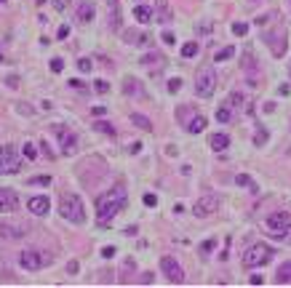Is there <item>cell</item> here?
Masks as SVG:
<instances>
[{"mask_svg":"<svg viewBox=\"0 0 291 288\" xmlns=\"http://www.w3.org/2000/svg\"><path fill=\"white\" fill-rule=\"evenodd\" d=\"M174 40H176V38H174L171 32H163V43H168V45H174Z\"/></svg>","mask_w":291,"mask_h":288,"instance_id":"f6af8a7d","label":"cell"},{"mask_svg":"<svg viewBox=\"0 0 291 288\" xmlns=\"http://www.w3.org/2000/svg\"><path fill=\"white\" fill-rule=\"evenodd\" d=\"M0 3H6V0H0Z\"/></svg>","mask_w":291,"mask_h":288,"instance_id":"f907efd6","label":"cell"},{"mask_svg":"<svg viewBox=\"0 0 291 288\" xmlns=\"http://www.w3.org/2000/svg\"><path fill=\"white\" fill-rule=\"evenodd\" d=\"M161 269H163V275H166L171 283H182V280H184V269L179 267V262H174L171 256H163V259H161Z\"/></svg>","mask_w":291,"mask_h":288,"instance_id":"30bf717a","label":"cell"},{"mask_svg":"<svg viewBox=\"0 0 291 288\" xmlns=\"http://www.w3.org/2000/svg\"><path fill=\"white\" fill-rule=\"evenodd\" d=\"M56 35H59V40L70 38V27H67V24H62V27H59V32H56Z\"/></svg>","mask_w":291,"mask_h":288,"instance_id":"ab89813d","label":"cell"},{"mask_svg":"<svg viewBox=\"0 0 291 288\" xmlns=\"http://www.w3.org/2000/svg\"><path fill=\"white\" fill-rule=\"evenodd\" d=\"M131 123H134L136 128H142V131H153V120L139 115V112H131Z\"/></svg>","mask_w":291,"mask_h":288,"instance_id":"ac0fdd59","label":"cell"},{"mask_svg":"<svg viewBox=\"0 0 291 288\" xmlns=\"http://www.w3.org/2000/svg\"><path fill=\"white\" fill-rule=\"evenodd\" d=\"M126 200H128V192H126L123 184H118V187H112L110 192L99 195L96 198V221H99V227H107L110 221L123 211Z\"/></svg>","mask_w":291,"mask_h":288,"instance_id":"6da1fadb","label":"cell"},{"mask_svg":"<svg viewBox=\"0 0 291 288\" xmlns=\"http://www.w3.org/2000/svg\"><path fill=\"white\" fill-rule=\"evenodd\" d=\"M158 22H168V3L166 0H161V19Z\"/></svg>","mask_w":291,"mask_h":288,"instance_id":"74e56055","label":"cell"},{"mask_svg":"<svg viewBox=\"0 0 291 288\" xmlns=\"http://www.w3.org/2000/svg\"><path fill=\"white\" fill-rule=\"evenodd\" d=\"M155 62H161V56H158V53H147V56L142 59V64H144V67H153Z\"/></svg>","mask_w":291,"mask_h":288,"instance_id":"d6a6232c","label":"cell"},{"mask_svg":"<svg viewBox=\"0 0 291 288\" xmlns=\"http://www.w3.org/2000/svg\"><path fill=\"white\" fill-rule=\"evenodd\" d=\"M19 264H22L24 269H30V272H37V269L45 267V256L40 254V251H24V254L19 256Z\"/></svg>","mask_w":291,"mask_h":288,"instance_id":"9c48e42d","label":"cell"},{"mask_svg":"<svg viewBox=\"0 0 291 288\" xmlns=\"http://www.w3.org/2000/svg\"><path fill=\"white\" fill-rule=\"evenodd\" d=\"M24 157H27V160H35V157H37V150H35V144H30V142L24 144Z\"/></svg>","mask_w":291,"mask_h":288,"instance_id":"4316f807","label":"cell"},{"mask_svg":"<svg viewBox=\"0 0 291 288\" xmlns=\"http://www.w3.org/2000/svg\"><path fill=\"white\" fill-rule=\"evenodd\" d=\"M19 206V198H16V192L14 190H0V213H8V211H16Z\"/></svg>","mask_w":291,"mask_h":288,"instance_id":"4fadbf2b","label":"cell"},{"mask_svg":"<svg viewBox=\"0 0 291 288\" xmlns=\"http://www.w3.org/2000/svg\"><path fill=\"white\" fill-rule=\"evenodd\" d=\"M198 43H184L182 45V56H187V59H192V56H198Z\"/></svg>","mask_w":291,"mask_h":288,"instance_id":"d4e9b609","label":"cell"},{"mask_svg":"<svg viewBox=\"0 0 291 288\" xmlns=\"http://www.w3.org/2000/svg\"><path fill=\"white\" fill-rule=\"evenodd\" d=\"M219 208V200L214 198V195H203V198H198L195 200V206H192V213L198 219H206V216H211L214 211Z\"/></svg>","mask_w":291,"mask_h":288,"instance_id":"ba28073f","label":"cell"},{"mask_svg":"<svg viewBox=\"0 0 291 288\" xmlns=\"http://www.w3.org/2000/svg\"><path fill=\"white\" fill-rule=\"evenodd\" d=\"M217 120H219V123H230V120H232V109H230V104H222V107L217 109Z\"/></svg>","mask_w":291,"mask_h":288,"instance_id":"7402d4cb","label":"cell"},{"mask_svg":"<svg viewBox=\"0 0 291 288\" xmlns=\"http://www.w3.org/2000/svg\"><path fill=\"white\" fill-rule=\"evenodd\" d=\"M0 235H6V238H22V229L11 227V224H3V221H0Z\"/></svg>","mask_w":291,"mask_h":288,"instance_id":"44dd1931","label":"cell"},{"mask_svg":"<svg viewBox=\"0 0 291 288\" xmlns=\"http://www.w3.org/2000/svg\"><path fill=\"white\" fill-rule=\"evenodd\" d=\"M273 254H275V251L270 248L267 243H254L246 254H243V267H249V269L265 267V264L273 262Z\"/></svg>","mask_w":291,"mask_h":288,"instance_id":"3957f363","label":"cell"},{"mask_svg":"<svg viewBox=\"0 0 291 288\" xmlns=\"http://www.w3.org/2000/svg\"><path fill=\"white\" fill-rule=\"evenodd\" d=\"M246 32H249V24H243V22H235V24H232V35H238V38H243Z\"/></svg>","mask_w":291,"mask_h":288,"instance_id":"484cf974","label":"cell"},{"mask_svg":"<svg viewBox=\"0 0 291 288\" xmlns=\"http://www.w3.org/2000/svg\"><path fill=\"white\" fill-rule=\"evenodd\" d=\"M93 91H96V94H107V91H110V83H107V80H96V83H93Z\"/></svg>","mask_w":291,"mask_h":288,"instance_id":"83f0119b","label":"cell"},{"mask_svg":"<svg viewBox=\"0 0 291 288\" xmlns=\"http://www.w3.org/2000/svg\"><path fill=\"white\" fill-rule=\"evenodd\" d=\"M67 86H70V88H75V91H86V83H83V80H78V78L67 80Z\"/></svg>","mask_w":291,"mask_h":288,"instance_id":"1f68e13d","label":"cell"},{"mask_svg":"<svg viewBox=\"0 0 291 288\" xmlns=\"http://www.w3.org/2000/svg\"><path fill=\"white\" fill-rule=\"evenodd\" d=\"M19 168H22V163H19L14 147H0V174H16Z\"/></svg>","mask_w":291,"mask_h":288,"instance_id":"52a82bcc","label":"cell"},{"mask_svg":"<svg viewBox=\"0 0 291 288\" xmlns=\"http://www.w3.org/2000/svg\"><path fill=\"white\" fill-rule=\"evenodd\" d=\"M288 72H291V67H288Z\"/></svg>","mask_w":291,"mask_h":288,"instance_id":"816d5d0a","label":"cell"},{"mask_svg":"<svg viewBox=\"0 0 291 288\" xmlns=\"http://www.w3.org/2000/svg\"><path fill=\"white\" fill-rule=\"evenodd\" d=\"M134 19L142 22V24H150V22H155V11L147 8V6H136L134 8Z\"/></svg>","mask_w":291,"mask_h":288,"instance_id":"9a60e30c","label":"cell"},{"mask_svg":"<svg viewBox=\"0 0 291 288\" xmlns=\"http://www.w3.org/2000/svg\"><path fill=\"white\" fill-rule=\"evenodd\" d=\"M187 131H190V134H203L206 131V118L203 115L190 118V120H187Z\"/></svg>","mask_w":291,"mask_h":288,"instance_id":"e0dca14e","label":"cell"},{"mask_svg":"<svg viewBox=\"0 0 291 288\" xmlns=\"http://www.w3.org/2000/svg\"><path fill=\"white\" fill-rule=\"evenodd\" d=\"M150 40V35H144V32H126V43H134V45H147Z\"/></svg>","mask_w":291,"mask_h":288,"instance_id":"d6986e66","label":"cell"},{"mask_svg":"<svg viewBox=\"0 0 291 288\" xmlns=\"http://www.w3.org/2000/svg\"><path fill=\"white\" fill-rule=\"evenodd\" d=\"M78 70L80 72H91L93 70V62L91 59H78Z\"/></svg>","mask_w":291,"mask_h":288,"instance_id":"f546056e","label":"cell"},{"mask_svg":"<svg viewBox=\"0 0 291 288\" xmlns=\"http://www.w3.org/2000/svg\"><path fill=\"white\" fill-rule=\"evenodd\" d=\"M182 88V80L179 78H174V80H168V91H171V94H176V91Z\"/></svg>","mask_w":291,"mask_h":288,"instance_id":"8d00e7d4","label":"cell"},{"mask_svg":"<svg viewBox=\"0 0 291 288\" xmlns=\"http://www.w3.org/2000/svg\"><path fill=\"white\" fill-rule=\"evenodd\" d=\"M62 70H64V62L59 56H54L51 59V72H62Z\"/></svg>","mask_w":291,"mask_h":288,"instance_id":"836d02e7","label":"cell"},{"mask_svg":"<svg viewBox=\"0 0 291 288\" xmlns=\"http://www.w3.org/2000/svg\"><path fill=\"white\" fill-rule=\"evenodd\" d=\"M96 131H102V134H110V136H112V134H115V128H112L110 123H105V120H99V123H96Z\"/></svg>","mask_w":291,"mask_h":288,"instance_id":"f1b7e54d","label":"cell"},{"mask_svg":"<svg viewBox=\"0 0 291 288\" xmlns=\"http://www.w3.org/2000/svg\"><path fill=\"white\" fill-rule=\"evenodd\" d=\"M278 283H291V262L280 264V269H278Z\"/></svg>","mask_w":291,"mask_h":288,"instance_id":"603a6c76","label":"cell"},{"mask_svg":"<svg viewBox=\"0 0 291 288\" xmlns=\"http://www.w3.org/2000/svg\"><path fill=\"white\" fill-rule=\"evenodd\" d=\"M214 91H217V72H214V67H201L195 75V94L209 99Z\"/></svg>","mask_w":291,"mask_h":288,"instance_id":"277c9868","label":"cell"},{"mask_svg":"<svg viewBox=\"0 0 291 288\" xmlns=\"http://www.w3.org/2000/svg\"><path fill=\"white\" fill-rule=\"evenodd\" d=\"M59 213L67 221H75V224H83L86 221V208H83V200L78 198V195H62L59 200Z\"/></svg>","mask_w":291,"mask_h":288,"instance_id":"7a4b0ae2","label":"cell"},{"mask_svg":"<svg viewBox=\"0 0 291 288\" xmlns=\"http://www.w3.org/2000/svg\"><path fill=\"white\" fill-rule=\"evenodd\" d=\"M8 86H11V88H16V86H19V80H16V75H11V78H8Z\"/></svg>","mask_w":291,"mask_h":288,"instance_id":"681fc988","label":"cell"},{"mask_svg":"<svg viewBox=\"0 0 291 288\" xmlns=\"http://www.w3.org/2000/svg\"><path fill=\"white\" fill-rule=\"evenodd\" d=\"M27 208H30L35 216H45V213H48V208H51V200L45 198V195H35V198L27 200Z\"/></svg>","mask_w":291,"mask_h":288,"instance_id":"7c38bea8","label":"cell"},{"mask_svg":"<svg viewBox=\"0 0 291 288\" xmlns=\"http://www.w3.org/2000/svg\"><path fill=\"white\" fill-rule=\"evenodd\" d=\"M214 246H217L214 240H206V243L201 246V254H203V256H206V254H211V251H214Z\"/></svg>","mask_w":291,"mask_h":288,"instance_id":"f35d334b","label":"cell"},{"mask_svg":"<svg viewBox=\"0 0 291 288\" xmlns=\"http://www.w3.org/2000/svg\"><path fill=\"white\" fill-rule=\"evenodd\" d=\"M91 115H93V118H102V115H107V107H93V109H91Z\"/></svg>","mask_w":291,"mask_h":288,"instance_id":"ee69618b","label":"cell"},{"mask_svg":"<svg viewBox=\"0 0 291 288\" xmlns=\"http://www.w3.org/2000/svg\"><path fill=\"white\" fill-rule=\"evenodd\" d=\"M102 256H105V259H112V256H115V248H112V246H105V248H102Z\"/></svg>","mask_w":291,"mask_h":288,"instance_id":"60d3db41","label":"cell"},{"mask_svg":"<svg viewBox=\"0 0 291 288\" xmlns=\"http://www.w3.org/2000/svg\"><path fill=\"white\" fill-rule=\"evenodd\" d=\"M232 56H235V48L227 45V48H222V51L214 53V62H224V59H232Z\"/></svg>","mask_w":291,"mask_h":288,"instance_id":"cb8c5ba5","label":"cell"},{"mask_svg":"<svg viewBox=\"0 0 291 288\" xmlns=\"http://www.w3.org/2000/svg\"><path fill=\"white\" fill-rule=\"evenodd\" d=\"M251 285H262V275H251Z\"/></svg>","mask_w":291,"mask_h":288,"instance_id":"c3c4849f","label":"cell"},{"mask_svg":"<svg viewBox=\"0 0 291 288\" xmlns=\"http://www.w3.org/2000/svg\"><path fill=\"white\" fill-rule=\"evenodd\" d=\"M128 150H131V152H134V155H136V152H142V142H134V144H131V147H128Z\"/></svg>","mask_w":291,"mask_h":288,"instance_id":"bcb514c9","label":"cell"},{"mask_svg":"<svg viewBox=\"0 0 291 288\" xmlns=\"http://www.w3.org/2000/svg\"><path fill=\"white\" fill-rule=\"evenodd\" d=\"M265 40H267L270 51H273L275 56H283V53H286V35L280 32V30H273V32H270L267 38H265Z\"/></svg>","mask_w":291,"mask_h":288,"instance_id":"8fae6325","label":"cell"},{"mask_svg":"<svg viewBox=\"0 0 291 288\" xmlns=\"http://www.w3.org/2000/svg\"><path fill=\"white\" fill-rule=\"evenodd\" d=\"M265 227H267V232H270L273 238H286V235H288V227H291V213H288V211L270 213L267 221H265Z\"/></svg>","mask_w":291,"mask_h":288,"instance_id":"5b68a950","label":"cell"},{"mask_svg":"<svg viewBox=\"0 0 291 288\" xmlns=\"http://www.w3.org/2000/svg\"><path fill=\"white\" fill-rule=\"evenodd\" d=\"M230 147V136L227 134H214L211 136V150L214 152H224Z\"/></svg>","mask_w":291,"mask_h":288,"instance_id":"2e32d148","label":"cell"},{"mask_svg":"<svg viewBox=\"0 0 291 288\" xmlns=\"http://www.w3.org/2000/svg\"><path fill=\"white\" fill-rule=\"evenodd\" d=\"M51 128H54L56 139H59V147H62V152H64V155H72L75 150H78V136H75L70 128H64L62 123H54Z\"/></svg>","mask_w":291,"mask_h":288,"instance_id":"8992f818","label":"cell"},{"mask_svg":"<svg viewBox=\"0 0 291 288\" xmlns=\"http://www.w3.org/2000/svg\"><path fill=\"white\" fill-rule=\"evenodd\" d=\"M126 94H136V80H126Z\"/></svg>","mask_w":291,"mask_h":288,"instance_id":"7bdbcfd3","label":"cell"},{"mask_svg":"<svg viewBox=\"0 0 291 288\" xmlns=\"http://www.w3.org/2000/svg\"><path fill=\"white\" fill-rule=\"evenodd\" d=\"M67 272H70V275L78 272V262H70V264H67Z\"/></svg>","mask_w":291,"mask_h":288,"instance_id":"7dc6e473","label":"cell"},{"mask_svg":"<svg viewBox=\"0 0 291 288\" xmlns=\"http://www.w3.org/2000/svg\"><path fill=\"white\" fill-rule=\"evenodd\" d=\"M240 101H243V96H240V94H230V107H238Z\"/></svg>","mask_w":291,"mask_h":288,"instance_id":"b9f144b4","label":"cell"},{"mask_svg":"<svg viewBox=\"0 0 291 288\" xmlns=\"http://www.w3.org/2000/svg\"><path fill=\"white\" fill-rule=\"evenodd\" d=\"M235 184H238V187H249L251 192H259V187L251 182V176H246V174H238V176H235Z\"/></svg>","mask_w":291,"mask_h":288,"instance_id":"ffe728a7","label":"cell"},{"mask_svg":"<svg viewBox=\"0 0 291 288\" xmlns=\"http://www.w3.org/2000/svg\"><path fill=\"white\" fill-rule=\"evenodd\" d=\"M265 142H267V131H265V128H259L257 136H254V144H257V147H262Z\"/></svg>","mask_w":291,"mask_h":288,"instance_id":"4dcf8cb0","label":"cell"},{"mask_svg":"<svg viewBox=\"0 0 291 288\" xmlns=\"http://www.w3.org/2000/svg\"><path fill=\"white\" fill-rule=\"evenodd\" d=\"M142 200H144V206H150V208H155V206H158V198H155L153 192H147V195H144Z\"/></svg>","mask_w":291,"mask_h":288,"instance_id":"d590c367","label":"cell"},{"mask_svg":"<svg viewBox=\"0 0 291 288\" xmlns=\"http://www.w3.org/2000/svg\"><path fill=\"white\" fill-rule=\"evenodd\" d=\"M30 184H43V187H48L51 176H35V179H30Z\"/></svg>","mask_w":291,"mask_h":288,"instance_id":"e575fe53","label":"cell"},{"mask_svg":"<svg viewBox=\"0 0 291 288\" xmlns=\"http://www.w3.org/2000/svg\"><path fill=\"white\" fill-rule=\"evenodd\" d=\"M93 16H96V8H93V3H88V0H83V3L78 6V22L88 24Z\"/></svg>","mask_w":291,"mask_h":288,"instance_id":"5bb4252c","label":"cell"}]
</instances>
